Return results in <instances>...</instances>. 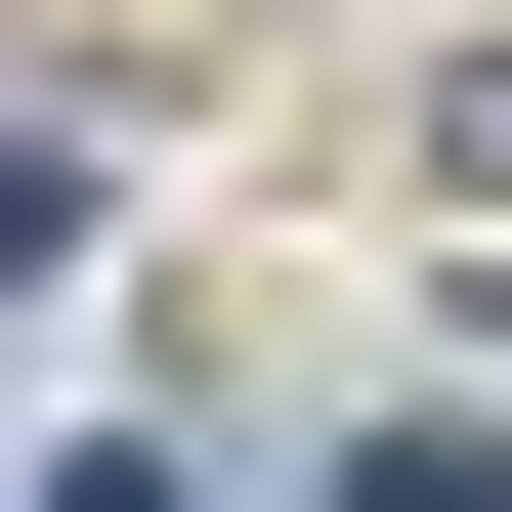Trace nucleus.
Listing matches in <instances>:
<instances>
[{
	"instance_id": "1",
	"label": "nucleus",
	"mask_w": 512,
	"mask_h": 512,
	"mask_svg": "<svg viewBox=\"0 0 512 512\" xmlns=\"http://www.w3.org/2000/svg\"><path fill=\"white\" fill-rule=\"evenodd\" d=\"M342 512H512V427H384V470H342Z\"/></svg>"
},
{
	"instance_id": "2",
	"label": "nucleus",
	"mask_w": 512,
	"mask_h": 512,
	"mask_svg": "<svg viewBox=\"0 0 512 512\" xmlns=\"http://www.w3.org/2000/svg\"><path fill=\"white\" fill-rule=\"evenodd\" d=\"M43 256H86V171H43V128H0V299H43Z\"/></svg>"
},
{
	"instance_id": "3",
	"label": "nucleus",
	"mask_w": 512,
	"mask_h": 512,
	"mask_svg": "<svg viewBox=\"0 0 512 512\" xmlns=\"http://www.w3.org/2000/svg\"><path fill=\"white\" fill-rule=\"evenodd\" d=\"M43 512H171V470H43Z\"/></svg>"
}]
</instances>
